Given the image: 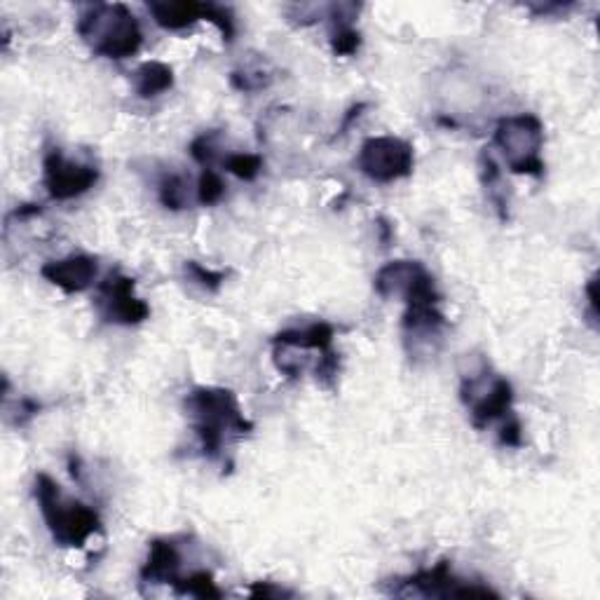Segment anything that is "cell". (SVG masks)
Here are the masks:
<instances>
[{
	"label": "cell",
	"instance_id": "4fadbf2b",
	"mask_svg": "<svg viewBox=\"0 0 600 600\" xmlns=\"http://www.w3.org/2000/svg\"><path fill=\"white\" fill-rule=\"evenodd\" d=\"M174 87V71L160 61H148L134 73V90L143 99H153Z\"/></svg>",
	"mask_w": 600,
	"mask_h": 600
},
{
	"label": "cell",
	"instance_id": "9c48e42d",
	"mask_svg": "<svg viewBox=\"0 0 600 600\" xmlns=\"http://www.w3.org/2000/svg\"><path fill=\"white\" fill-rule=\"evenodd\" d=\"M47 282L59 286L66 293H80L90 289L94 279H97V261L90 256H71L64 261H52L40 270Z\"/></svg>",
	"mask_w": 600,
	"mask_h": 600
},
{
	"label": "cell",
	"instance_id": "277c9868",
	"mask_svg": "<svg viewBox=\"0 0 600 600\" xmlns=\"http://www.w3.org/2000/svg\"><path fill=\"white\" fill-rule=\"evenodd\" d=\"M542 143L544 129L535 115H511V118L500 120V125L495 129V146L502 150L511 172L516 174L542 176Z\"/></svg>",
	"mask_w": 600,
	"mask_h": 600
},
{
	"label": "cell",
	"instance_id": "d6986e66",
	"mask_svg": "<svg viewBox=\"0 0 600 600\" xmlns=\"http://www.w3.org/2000/svg\"><path fill=\"white\" fill-rule=\"evenodd\" d=\"M333 52L336 54H340V57H347V54H354L359 50V33L352 29L350 24H345V22H340L338 24V31L333 33Z\"/></svg>",
	"mask_w": 600,
	"mask_h": 600
},
{
	"label": "cell",
	"instance_id": "8fae6325",
	"mask_svg": "<svg viewBox=\"0 0 600 600\" xmlns=\"http://www.w3.org/2000/svg\"><path fill=\"white\" fill-rule=\"evenodd\" d=\"M422 270L425 268L415 261L387 263L385 268L375 275V291L383 298H406V293L411 291L413 282L420 277Z\"/></svg>",
	"mask_w": 600,
	"mask_h": 600
},
{
	"label": "cell",
	"instance_id": "52a82bcc",
	"mask_svg": "<svg viewBox=\"0 0 600 600\" xmlns=\"http://www.w3.org/2000/svg\"><path fill=\"white\" fill-rule=\"evenodd\" d=\"M99 181L94 167L68 162L59 150H50L45 158V188L52 200H73L85 195Z\"/></svg>",
	"mask_w": 600,
	"mask_h": 600
},
{
	"label": "cell",
	"instance_id": "e0dca14e",
	"mask_svg": "<svg viewBox=\"0 0 600 600\" xmlns=\"http://www.w3.org/2000/svg\"><path fill=\"white\" fill-rule=\"evenodd\" d=\"M225 167H228L230 172H233L235 176H240V179H244V181H254L258 172H261L263 162L258 155L240 153V155H230V158L225 160Z\"/></svg>",
	"mask_w": 600,
	"mask_h": 600
},
{
	"label": "cell",
	"instance_id": "3957f363",
	"mask_svg": "<svg viewBox=\"0 0 600 600\" xmlns=\"http://www.w3.org/2000/svg\"><path fill=\"white\" fill-rule=\"evenodd\" d=\"M36 497L54 542L61 547H85L94 533H99V516L80 502L61 500L59 486L47 474L36 479Z\"/></svg>",
	"mask_w": 600,
	"mask_h": 600
},
{
	"label": "cell",
	"instance_id": "30bf717a",
	"mask_svg": "<svg viewBox=\"0 0 600 600\" xmlns=\"http://www.w3.org/2000/svg\"><path fill=\"white\" fill-rule=\"evenodd\" d=\"M181 556L169 540H155L150 544V554L146 565L141 568L143 582L153 584H174L179 579Z\"/></svg>",
	"mask_w": 600,
	"mask_h": 600
},
{
	"label": "cell",
	"instance_id": "44dd1931",
	"mask_svg": "<svg viewBox=\"0 0 600 600\" xmlns=\"http://www.w3.org/2000/svg\"><path fill=\"white\" fill-rule=\"evenodd\" d=\"M186 270H188V275L195 279V282H200L204 289H209V291H216L225 279V275H221V272H211L197 263H188Z\"/></svg>",
	"mask_w": 600,
	"mask_h": 600
},
{
	"label": "cell",
	"instance_id": "2e32d148",
	"mask_svg": "<svg viewBox=\"0 0 600 600\" xmlns=\"http://www.w3.org/2000/svg\"><path fill=\"white\" fill-rule=\"evenodd\" d=\"M223 195H225L223 179L214 172V169L207 167L200 179V186H197V200H200L204 207H211V204L221 202Z\"/></svg>",
	"mask_w": 600,
	"mask_h": 600
},
{
	"label": "cell",
	"instance_id": "9a60e30c",
	"mask_svg": "<svg viewBox=\"0 0 600 600\" xmlns=\"http://www.w3.org/2000/svg\"><path fill=\"white\" fill-rule=\"evenodd\" d=\"M160 200L167 209L179 211L188 204V186L186 179L179 174H167L160 183Z\"/></svg>",
	"mask_w": 600,
	"mask_h": 600
},
{
	"label": "cell",
	"instance_id": "7a4b0ae2",
	"mask_svg": "<svg viewBox=\"0 0 600 600\" xmlns=\"http://www.w3.org/2000/svg\"><path fill=\"white\" fill-rule=\"evenodd\" d=\"M78 33L92 50L108 59H127L139 52L141 29L125 5H92L78 22Z\"/></svg>",
	"mask_w": 600,
	"mask_h": 600
},
{
	"label": "cell",
	"instance_id": "ffe728a7",
	"mask_svg": "<svg viewBox=\"0 0 600 600\" xmlns=\"http://www.w3.org/2000/svg\"><path fill=\"white\" fill-rule=\"evenodd\" d=\"M216 139L218 134L216 132H209V134H202L200 139L193 141V146H190V153H193V158L200 162V165H204V169L214 165L216 160Z\"/></svg>",
	"mask_w": 600,
	"mask_h": 600
},
{
	"label": "cell",
	"instance_id": "5bb4252c",
	"mask_svg": "<svg viewBox=\"0 0 600 600\" xmlns=\"http://www.w3.org/2000/svg\"><path fill=\"white\" fill-rule=\"evenodd\" d=\"M174 589L179 593H190V596L197 598H218L221 596V591L216 589L214 577H211V572H195V575H190L188 579H176Z\"/></svg>",
	"mask_w": 600,
	"mask_h": 600
},
{
	"label": "cell",
	"instance_id": "ac0fdd59",
	"mask_svg": "<svg viewBox=\"0 0 600 600\" xmlns=\"http://www.w3.org/2000/svg\"><path fill=\"white\" fill-rule=\"evenodd\" d=\"M204 17H207L209 22H214L218 26V31H221L223 40L233 43V38H235V19H233V15H230L228 10L221 8V5L207 3V5H204Z\"/></svg>",
	"mask_w": 600,
	"mask_h": 600
},
{
	"label": "cell",
	"instance_id": "5b68a950",
	"mask_svg": "<svg viewBox=\"0 0 600 600\" xmlns=\"http://www.w3.org/2000/svg\"><path fill=\"white\" fill-rule=\"evenodd\" d=\"M357 165L371 181L392 183L413 172V146L397 136H375L359 150Z\"/></svg>",
	"mask_w": 600,
	"mask_h": 600
},
{
	"label": "cell",
	"instance_id": "7c38bea8",
	"mask_svg": "<svg viewBox=\"0 0 600 600\" xmlns=\"http://www.w3.org/2000/svg\"><path fill=\"white\" fill-rule=\"evenodd\" d=\"M150 15L155 17L162 29L167 31H183L193 26L197 19L204 17V5L193 3V0H179V3H150Z\"/></svg>",
	"mask_w": 600,
	"mask_h": 600
},
{
	"label": "cell",
	"instance_id": "8992f818",
	"mask_svg": "<svg viewBox=\"0 0 600 600\" xmlns=\"http://www.w3.org/2000/svg\"><path fill=\"white\" fill-rule=\"evenodd\" d=\"M462 399L469 406L474 427L483 429L500 415L509 413L514 392H511V385L504 378H493L488 383V373L481 371L462 378Z\"/></svg>",
	"mask_w": 600,
	"mask_h": 600
},
{
	"label": "cell",
	"instance_id": "ba28073f",
	"mask_svg": "<svg viewBox=\"0 0 600 600\" xmlns=\"http://www.w3.org/2000/svg\"><path fill=\"white\" fill-rule=\"evenodd\" d=\"M101 305L106 317L118 324H139L148 319L150 308L141 298L134 296V279L115 272L101 284Z\"/></svg>",
	"mask_w": 600,
	"mask_h": 600
},
{
	"label": "cell",
	"instance_id": "7402d4cb",
	"mask_svg": "<svg viewBox=\"0 0 600 600\" xmlns=\"http://www.w3.org/2000/svg\"><path fill=\"white\" fill-rule=\"evenodd\" d=\"M500 441L504 443V446H509V448H521V446H523V436H521V422H518L516 418H511V420H507V425H504V427H502Z\"/></svg>",
	"mask_w": 600,
	"mask_h": 600
},
{
	"label": "cell",
	"instance_id": "6da1fadb",
	"mask_svg": "<svg viewBox=\"0 0 600 600\" xmlns=\"http://www.w3.org/2000/svg\"><path fill=\"white\" fill-rule=\"evenodd\" d=\"M188 415L193 418V427L200 436L202 450L209 458L221 453L225 436L251 432V422L244 418L237 406L235 394L221 387H200L193 390L186 399Z\"/></svg>",
	"mask_w": 600,
	"mask_h": 600
},
{
	"label": "cell",
	"instance_id": "603a6c76",
	"mask_svg": "<svg viewBox=\"0 0 600 600\" xmlns=\"http://www.w3.org/2000/svg\"><path fill=\"white\" fill-rule=\"evenodd\" d=\"M251 596L279 598V596H286V591H282V589H272V586H268V584H256L254 589H251Z\"/></svg>",
	"mask_w": 600,
	"mask_h": 600
}]
</instances>
